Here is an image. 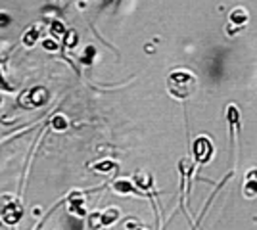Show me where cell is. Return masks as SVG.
Returning a JSON list of instances; mask_svg holds the SVG:
<instances>
[{"label": "cell", "mask_w": 257, "mask_h": 230, "mask_svg": "<svg viewBox=\"0 0 257 230\" xmlns=\"http://www.w3.org/2000/svg\"><path fill=\"white\" fill-rule=\"evenodd\" d=\"M226 121H228V127H230V142L234 146V134L240 132L242 125H240V111L236 106H228L226 110Z\"/></svg>", "instance_id": "cell-7"}, {"label": "cell", "mask_w": 257, "mask_h": 230, "mask_svg": "<svg viewBox=\"0 0 257 230\" xmlns=\"http://www.w3.org/2000/svg\"><path fill=\"white\" fill-rule=\"evenodd\" d=\"M12 23V18L8 14H4V12H0V27H8Z\"/></svg>", "instance_id": "cell-20"}, {"label": "cell", "mask_w": 257, "mask_h": 230, "mask_svg": "<svg viewBox=\"0 0 257 230\" xmlns=\"http://www.w3.org/2000/svg\"><path fill=\"white\" fill-rule=\"evenodd\" d=\"M94 56H96V48H94V46H86L85 54L81 56V64L90 66V64H92V60H94Z\"/></svg>", "instance_id": "cell-16"}, {"label": "cell", "mask_w": 257, "mask_h": 230, "mask_svg": "<svg viewBox=\"0 0 257 230\" xmlns=\"http://www.w3.org/2000/svg\"><path fill=\"white\" fill-rule=\"evenodd\" d=\"M111 188H113L117 194H139V196H144L142 192H139V186H133V182H128L125 178L115 180V182L111 184Z\"/></svg>", "instance_id": "cell-8"}, {"label": "cell", "mask_w": 257, "mask_h": 230, "mask_svg": "<svg viewBox=\"0 0 257 230\" xmlns=\"http://www.w3.org/2000/svg\"><path fill=\"white\" fill-rule=\"evenodd\" d=\"M65 33H67V29H65V25L62 22L50 23V35H52L54 39H64Z\"/></svg>", "instance_id": "cell-14"}, {"label": "cell", "mask_w": 257, "mask_h": 230, "mask_svg": "<svg viewBox=\"0 0 257 230\" xmlns=\"http://www.w3.org/2000/svg\"><path fill=\"white\" fill-rule=\"evenodd\" d=\"M75 44H77V33L73 29H69L64 37V46L65 48H71V46H75Z\"/></svg>", "instance_id": "cell-17"}, {"label": "cell", "mask_w": 257, "mask_h": 230, "mask_svg": "<svg viewBox=\"0 0 257 230\" xmlns=\"http://www.w3.org/2000/svg\"><path fill=\"white\" fill-rule=\"evenodd\" d=\"M0 88L6 90V92H14V87H12L10 83L6 81V77H4V69H2V66H0Z\"/></svg>", "instance_id": "cell-18"}, {"label": "cell", "mask_w": 257, "mask_h": 230, "mask_svg": "<svg viewBox=\"0 0 257 230\" xmlns=\"http://www.w3.org/2000/svg\"><path fill=\"white\" fill-rule=\"evenodd\" d=\"M56 41H58V39H54L52 37V41H50V39H46V41H43V46L44 48H46V50H58V43H56Z\"/></svg>", "instance_id": "cell-19"}, {"label": "cell", "mask_w": 257, "mask_h": 230, "mask_svg": "<svg viewBox=\"0 0 257 230\" xmlns=\"http://www.w3.org/2000/svg\"><path fill=\"white\" fill-rule=\"evenodd\" d=\"M65 201H67V209H69L73 215L85 217V197H83V194L73 192L69 197H65Z\"/></svg>", "instance_id": "cell-6"}, {"label": "cell", "mask_w": 257, "mask_h": 230, "mask_svg": "<svg viewBox=\"0 0 257 230\" xmlns=\"http://www.w3.org/2000/svg\"><path fill=\"white\" fill-rule=\"evenodd\" d=\"M50 127H52V131H58L62 132L67 129V119H65L62 113H58V115H54L52 119H50Z\"/></svg>", "instance_id": "cell-12"}, {"label": "cell", "mask_w": 257, "mask_h": 230, "mask_svg": "<svg viewBox=\"0 0 257 230\" xmlns=\"http://www.w3.org/2000/svg\"><path fill=\"white\" fill-rule=\"evenodd\" d=\"M194 159L198 161L200 165L207 163L209 159H211V155H213V144L211 140L207 138V136H198L196 140H194Z\"/></svg>", "instance_id": "cell-4"}, {"label": "cell", "mask_w": 257, "mask_h": 230, "mask_svg": "<svg viewBox=\"0 0 257 230\" xmlns=\"http://www.w3.org/2000/svg\"><path fill=\"white\" fill-rule=\"evenodd\" d=\"M0 213H2V217L4 220L8 222V224H16L18 220L22 219V205H20V201L16 199V197L12 196H0Z\"/></svg>", "instance_id": "cell-3"}, {"label": "cell", "mask_w": 257, "mask_h": 230, "mask_svg": "<svg viewBox=\"0 0 257 230\" xmlns=\"http://www.w3.org/2000/svg\"><path fill=\"white\" fill-rule=\"evenodd\" d=\"M92 169L98 171V173H109V171H113L115 169V163L113 161H98V163L92 165Z\"/></svg>", "instance_id": "cell-15"}, {"label": "cell", "mask_w": 257, "mask_h": 230, "mask_svg": "<svg viewBox=\"0 0 257 230\" xmlns=\"http://www.w3.org/2000/svg\"><path fill=\"white\" fill-rule=\"evenodd\" d=\"M244 196L246 197L257 196V178L255 176H247L246 184H244Z\"/></svg>", "instance_id": "cell-13"}, {"label": "cell", "mask_w": 257, "mask_h": 230, "mask_svg": "<svg viewBox=\"0 0 257 230\" xmlns=\"http://www.w3.org/2000/svg\"><path fill=\"white\" fill-rule=\"evenodd\" d=\"M135 184L144 190V196H150V190H152V176L150 175H144V173H137L135 175Z\"/></svg>", "instance_id": "cell-9"}, {"label": "cell", "mask_w": 257, "mask_h": 230, "mask_svg": "<svg viewBox=\"0 0 257 230\" xmlns=\"http://www.w3.org/2000/svg\"><path fill=\"white\" fill-rule=\"evenodd\" d=\"M50 94L46 87H33L29 90L22 92V96L18 98V106H22L25 110H35V108H43L48 102Z\"/></svg>", "instance_id": "cell-2"}, {"label": "cell", "mask_w": 257, "mask_h": 230, "mask_svg": "<svg viewBox=\"0 0 257 230\" xmlns=\"http://www.w3.org/2000/svg\"><path fill=\"white\" fill-rule=\"evenodd\" d=\"M100 219H102V226H109L119 219V209L117 207H107L100 213Z\"/></svg>", "instance_id": "cell-10"}, {"label": "cell", "mask_w": 257, "mask_h": 230, "mask_svg": "<svg viewBox=\"0 0 257 230\" xmlns=\"http://www.w3.org/2000/svg\"><path fill=\"white\" fill-rule=\"evenodd\" d=\"M39 37H41V27H37V25H33L31 29L27 31V33L23 35V44L27 46V48H31V46H35L37 44V41H39Z\"/></svg>", "instance_id": "cell-11"}, {"label": "cell", "mask_w": 257, "mask_h": 230, "mask_svg": "<svg viewBox=\"0 0 257 230\" xmlns=\"http://www.w3.org/2000/svg\"><path fill=\"white\" fill-rule=\"evenodd\" d=\"M249 20V16H247L246 8H234V10L230 12V16H228V27H226V33L230 35V37H234L236 31H240L244 25L247 23Z\"/></svg>", "instance_id": "cell-5"}, {"label": "cell", "mask_w": 257, "mask_h": 230, "mask_svg": "<svg viewBox=\"0 0 257 230\" xmlns=\"http://www.w3.org/2000/svg\"><path fill=\"white\" fill-rule=\"evenodd\" d=\"M194 85H196V79L192 73L184 71V69H177L173 71L171 75L167 77V90L173 98L184 100L192 94Z\"/></svg>", "instance_id": "cell-1"}]
</instances>
